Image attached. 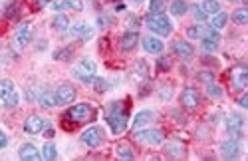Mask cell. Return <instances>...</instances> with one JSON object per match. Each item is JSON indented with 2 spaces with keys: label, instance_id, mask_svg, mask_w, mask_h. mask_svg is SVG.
<instances>
[{
  "label": "cell",
  "instance_id": "cell-3",
  "mask_svg": "<svg viewBox=\"0 0 248 161\" xmlns=\"http://www.w3.org/2000/svg\"><path fill=\"white\" fill-rule=\"evenodd\" d=\"M64 117L70 119L72 124H86V122H90V119L95 117V110H93L92 104H86V102L84 104H76L64 113Z\"/></svg>",
  "mask_w": 248,
  "mask_h": 161
},
{
  "label": "cell",
  "instance_id": "cell-34",
  "mask_svg": "<svg viewBox=\"0 0 248 161\" xmlns=\"http://www.w3.org/2000/svg\"><path fill=\"white\" fill-rule=\"evenodd\" d=\"M201 48H202L204 52L213 54V52H217L218 42H217V40H211V38H201Z\"/></svg>",
  "mask_w": 248,
  "mask_h": 161
},
{
  "label": "cell",
  "instance_id": "cell-16",
  "mask_svg": "<svg viewBox=\"0 0 248 161\" xmlns=\"http://www.w3.org/2000/svg\"><path fill=\"white\" fill-rule=\"evenodd\" d=\"M141 48L145 50L147 54H161L165 50V44H163V40L159 36L149 34V36H145L141 40Z\"/></svg>",
  "mask_w": 248,
  "mask_h": 161
},
{
  "label": "cell",
  "instance_id": "cell-14",
  "mask_svg": "<svg viewBox=\"0 0 248 161\" xmlns=\"http://www.w3.org/2000/svg\"><path fill=\"white\" fill-rule=\"evenodd\" d=\"M74 38L81 40V42H88V40L93 38V26H90L88 22H76V24H70V30H68Z\"/></svg>",
  "mask_w": 248,
  "mask_h": 161
},
{
  "label": "cell",
  "instance_id": "cell-37",
  "mask_svg": "<svg viewBox=\"0 0 248 161\" xmlns=\"http://www.w3.org/2000/svg\"><path fill=\"white\" fill-rule=\"evenodd\" d=\"M157 94H159L161 102H169V99L173 97V86H169V84H167V86H161Z\"/></svg>",
  "mask_w": 248,
  "mask_h": 161
},
{
  "label": "cell",
  "instance_id": "cell-39",
  "mask_svg": "<svg viewBox=\"0 0 248 161\" xmlns=\"http://www.w3.org/2000/svg\"><path fill=\"white\" fill-rule=\"evenodd\" d=\"M197 80L202 84H211V82H215V74L209 70H201V72H197Z\"/></svg>",
  "mask_w": 248,
  "mask_h": 161
},
{
  "label": "cell",
  "instance_id": "cell-11",
  "mask_svg": "<svg viewBox=\"0 0 248 161\" xmlns=\"http://www.w3.org/2000/svg\"><path fill=\"white\" fill-rule=\"evenodd\" d=\"M224 129L229 131L234 139H240V137H242V131H244V117H242V113L232 112V113L226 115V119H224Z\"/></svg>",
  "mask_w": 248,
  "mask_h": 161
},
{
  "label": "cell",
  "instance_id": "cell-20",
  "mask_svg": "<svg viewBox=\"0 0 248 161\" xmlns=\"http://www.w3.org/2000/svg\"><path fill=\"white\" fill-rule=\"evenodd\" d=\"M18 157L26 159V161H38V159H42V151H40L34 144H24L18 149Z\"/></svg>",
  "mask_w": 248,
  "mask_h": 161
},
{
  "label": "cell",
  "instance_id": "cell-30",
  "mask_svg": "<svg viewBox=\"0 0 248 161\" xmlns=\"http://www.w3.org/2000/svg\"><path fill=\"white\" fill-rule=\"evenodd\" d=\"M42 159H46V161L58 159V147H56V144H52V142H46L44 144V147H42Z\"/></svg>",
  "mask_w": 248,
  "mask_h": 161
},
{
  "label": "cell",
  "instance_id": "cell-26",
  "mask_svg": "<svg viewBox=\"0 0 248 161\" xmlns=\"http://www.w3.org/2000/svg\"><path fill=\"white\" fill-rule=\"evenodd\" d=\"M44 90H46V88H44L42 84H30V86L26 88V92H24L26 102H38V97L42 96Z\"/></svg>",
  "mask_w": 248,
  "mask_h": 161
},
{
  "label": "cell",
  "instance_id": "cell-43",
  "mask_svg": "<svg viewBox=\"0 0 248 161\" xmlns=\"http://www.w3.org/2000/svg\"><path fill=\"white\" fill-rule=\"evenodd\" d=\"M6 145H8V135L0 129V149H4Z\"/></svg>",
  "mask_w": 248,
  "mask_h": 161
},
{
  "label": "cell",
  "instance_id": "cell-27",
  "mask_svg": "<svg viewBox=\"0 0 248 161\" xmlns=\"http://www.w3.org/2000/svg\"><path fill=\"white\" fill-rule=\"evenodd\" d=\"M229 18H232V22L238 26H246L248 24V8H236L232 10V14H229Z\"/></svg>",
  "mask_w": 248,
  "mask_h": 161
},
{
  "label": "cell",
  "instance_id": "cell-45",
  "mask_svg": "<svg viewBox=\"0 0 248 161\" xmlns=\"http://www.w3.org/2000/svg\"><path fill=\"white\" fill-rule=\"evenodd\" d=\"M97 24H99V26H108L109 22H108V18H103V16H99V18H97Z\"/></svg>",
  "mask_w": 248,
  "mask_h": 161
},
{
  "label": "cell",
  "instance_id": "cell-17",
  "mask_svg": "<svg viewBox=\"0 0 248 161\" xmlns=\"http://www.w3.org/2000/svg\"><path fill=\"white\" fill-rule=\"evenodd\" d=\"M155 122V112L153 110H141L135 113L133 117V129H143V128H149V124Z\"/></svg>",
  "mask_w": 248,
  "mask_h": 161
},
{
  "label": "cell",
  "instance_id": "cell-12",
  "mask_svg": "<svg viewBox=\"0 0 248 161\" xmlns=\"http://www.w3.org/2000/svg\"><path fill=\"white\" fill-rule=\"evenodd\" d=\"M76 96H78V92H76V88L70 86V84H62V86H58V88L54 90L56 106H70L74 99H76Z\"/></svg>",
  "mask_w": 248,
  "mask_h": 161
},
{
  "label": "cell",
  "instance_id": "cell-10",
  "mask_svg": "<svg viewBox=\"0 0 248 161\" xmlns=\"http://www.w3.org/2000/svg\"><path fill=\"white\" fill-rule=\"evenodd\" d=\"M32 38H34V28H32V24H28V22L20 24L18 30L14 32V46H16V50L28 48L30 42H32Z\"/></svg>",
  "mask_w": 248,
  "mask_h": 161
},
{
  "label": "cell",
  "instance_id": "cell-46",
  "mask_svg": "<svg viewBox=\"0 0 248 161\" xmlns=\"http://www.w3.org/2000/svg\"><path fill=\"white\" fill-rule=\"evenodd\" d=\"M131 4H141V2H145V0H129Z\"/></svg>",
  "mask_w": 248,
  "mask_h": 161
},
{
  "label": "cell",
  "instance_id": "cell-19",
  "mask_svg": "<svg viewBox=\"0 0 248 161\" xmlns=\"http://www.w3.org/2000/svg\"><path fill=\"white\" fill-rule=\"evenodd\" d=\"M137 42H139V32L137 30H127V32H123L119 46H121L123 52H131V50L137 48Z\"/></svg>",
  "mask_w": 248,
  "mask_h": 161
},
{
  "label": "cell",
  "instance_id": "cell-6",
  "mask_svg": "<svg viewBox=\"0 0 248 161\" xmlns=\"http://www.w3.org/2000/svg\"><path fill=\"white\" fill-rule=\"evenodd\" d=\"M135 142H139L143 145H161L165 142V133L161 129L143 128V129L135 131Z\"/></svg>",
  "mask_w": 248,
  "mask_h": 161
},
{
  "label": "cell",
  "instance_id": "cell-31",
  "mask_svg": "<svg viewBox=\"0 0 248 161\" xmlns=\"http://www.w3.org/2000/svg\"><path fill=\"white\" fill-rule=\"evenodd\" d=\"M201 8L204 10L206 16H213V14H217L220 10V2H218V0H202Z\"/></svg>",
  "mask_w": 248,
  "mask_h": 161
},
{
  "label": "cell",
  "instance_id": "cell-42",
  "mask_svg": "<svg viewBox=\"0 0 248 161\" xmlns=\"http://www.w3.org/2000/svg\"><path fill=\"white\" fill-rule=\"evenodd\" d=\"M157 64H159L157 68H159L161 72H163V70H169V58H159Z\"/></svg>",
  "mask_w": 248,
  "mask_h": 161
},
{
  "label": "cell",
  "instance_id": "cell-41",
  "mask_svg": "<svg viewBox=\"0 0 248 161\" xmlns=\"http://www.w3.org/2000/svg\"><path fill=\"white\" fill-rule=\"evenodd\" d=\"M93 88H95L97 92H106V90L109 88V84L106 82V78H95V80H93Z\"/></svg>",
  "mask_w": 248,
  "mask_h": 161
},
{
  "label": "cell",
  "instance_id": "cell-18",
  "mask_svg": "<svg viewBox=\"0 0 248 161\" xmlns=\"http://www.w3.org/2000/svg\"><path fill=\"white\" fill-rule=\"evenodd\" d=\"M220 155L226 159H236L240 155V144L238 139H226V142L220 144Z\"/></svg>",
  "mask_w": 248,
  "mask_h": 161
},
{
  "label": "cell",
  "instance_id": "cell-13",
  "mask_svg": "<svg viewBox=\"0 0 248 161\" xmlns=\"http://www.w3.org/2000/svg\"><path fill=\"white\" fill-rule=\"evenodd\" d=\"M46 126H48V122H46V119H44L42 115L32 113V115H28V117L24 119L22 129H24L26 133H30V135H38V133H44Z\"/></svg>",
  "mask_w": 248,
  "mask_h": 161
},
{
  "label": "cell",
  "instance_id": "cell-35",
  "mask_svg": "<svg viewBox=\"0 0 248 161\" xmlns=\"http://www.w3.org/2000/svg\"><path fill=\"white\" fill-rule=\"evenodd\" d=\"M167 153L173 155V157H181V155L185 153V147H183V144H179V142H171V144L167 145Z\"/></svg>",
  "mask_w": 248,
  "mask_h": 161
},
{
  "label": "cell",
  "instance_id": "cell-24",
  "mask_svg": "<svg viewBox=\"0 0 248 161\" xmlns=\"http://www.w3.org/2000/svg\"><path fill=\"white\" fill-rule=\"evenodd\" d=\"M38 104L42 106V108H46V110H52V108H58L56 106V97H54V90H44L42 92V96L38 97Z\"/></svg>",
  "mask_w": 248,
  "mask_h": 161
},
{
  "label": "cell",
  "instance_id": "cell-29",
  "mask_svg": "<svg viewBox=\"0 0 248 161\" xmlns=\"http://www.w3.org/2000/svg\"><path fill=\"white\" fill-rule=\"evenodd\" d=\"M226 22H229V14L222 12V10H218V12L213 14V18H211V26H213L215 30H222V28L226 26Z\"/></svg>",
  "mask_w": 248,
  "mask_h": 161
},
{
  "label": "cell",
  "instance_id": "cell-33",
  "mask_svg": "<svg viewBox=\"0 0 248 161\" xmlns=\"http://www.w3.org/2000/svg\"><path fill=\"white\" fill-rule=\"evenodd\" d=\"M115 153H117V157H119V159H125V161H133V159H135L133 149H131V147H127V145H119Z\"/></svg>",
  "mask_w": 248,
  "mask_h": 161
},
{
  "label": "cell",
  "instance_id": "cell-15",
  "mask_svg": "<svg viewBox=\"0 0 248 161\" xmlns=\"http://www.w3.org/2000/svg\"><path fill=\"white\" fill-rule=\"evenodd\" d=\"M48 6L56 12H64V10H76L81 12L84 10V0H50Z\"/></svg>",
  "mask_w": 248,
  "mask_h": 161
},
{
  "label": "cell",
  "instance_id": "cell-38",
  "mask_svg": "<svg viewBox=\"0 0 248 161\" xmlns=\"http://www.w3.org/2000/svg\"><path fill=\"white\" fill-rule=\"evenodd\" d=\"M202 34H204V28H202V26H199V24H197V26H189V28H187V36H189L191 40H201V38H202Z\"/></svg>",
  "mask_w": 248,
  "mask_h": 161
},
{
  "label": "cell",
  "instance_id": "cell-21",
  "mask_svg": "<svg viewBox=\"0 0 248 161\" xmlns=\"http://www.w3.org/2000/svg\"><path fill=\"white\" fill-rule=\"evenodd\" d=\"M171 48H173V52H175L177 56H181V58H185V60H189V58L195 56V48H193L189 42H185V40H175V42L171 44Z\"/></svg>",
  "mask_w": 248,
  "mask_h": 161
},
{
  "label": "cell",
  "instance_id": "cell-8",
  "mask_svg": "<svg viewBox=\"0 0 248 161\" xmlns=\"http://www.w3.org/2000/svg\"><path fill=\"white\" fill-rule=\"evenodd\" d=\"M229 78H231V86L234 92H244L246 84H248V68L246 64H236L231 68L229 72Z\"/></svg>",
  "mask_w": 248,
  "mask_h": 161
},
{
  "label": "cell",
  "instance_id": "cell-36",
  "mask_svg": "<svg viewBox=\"0 0 248 161\" xmlns=\"http://www.w3.org/2000/svg\"><path fill=\"white\" fill-rule=\"evenodd\" d=\"M189 10H191V14H193V18L197 20V22H204V20L209 18V16L204 14V10L199 6V4H193V6H189Z\"/></svg>",
  "mask_w": 248,
  "mask_h": 161
},
{
  "label": "cell",
  "instance_id": "cell-28",
  "mask_svg": "<svg viewBox=\"0 0 248 161\" xmlns=\"http://www.w3.org/2000/svg\"><path fill=\"white\" fill-rule=\"evenodd\" d=\"M169 10H171L173 16H179V18H181V16L187 14L189 4H187V0H173L171 6H169Z\"/></svg>",
  "mask_w": 248,
  "mask_h": 161
},
{
  "label": "cell",
  "instance_id": "cell-5",
  "mask_svg": "<svg viewBox=\"0 0 248 161\" xmlns=\"http://www.w3.org/2000/svg\"><path fill=\"white\" fill-rule=\"evenodd\" d=\"M0 102L6 108H16L20 104V94L16 92V86L10 78L0 80Z\"/></svg>",
  "mask_w": 248,
  "mask_h": 161
},
{
  "label": "cell",
  "instance_id": "cell-1",
  "mask_svg": "<svg viewBox=\"0 0 248 161\" xmlns=\"http://www.w3.org/2000/svg\"><path fill=\"white\" fill-rule=\"evenodd\" d=\"M106 122L108 126L111 128V133L113 135H119L127 129V122H129V115L123 108L121 102H111L108 106V113H106Z\"/></svg>",
  "mask_w": 248,
  "mask_h": 161
},
{
  "label": "cell",
  "instance_id": "cell-40",
  "mask_svg": "<svg viewBox=\"0 0 248 161\" xmlns=\"http://www.w3.org/2000/svg\"><path fill=\"white\" fill-rule=\"evenodd\" d=\"M165 0H149V12L153 14H159V12H165Z\"/></svg>",
  "mask_w": 248,
  "mask_h": 161
},
{
  "label": "cell",
  "instance_id": "cell-7",
  "mask_svg": "<svg viewBox=\"0 0 248 161\" xmlns=\"http://www.w3.org/2000/svg\"><path fill=\"white\" fill-rule=\"evenodd\" d=\"M79 139H81V144H86L88 147L95 149L106 142V131H103V128H99V126H92L79 135Z\"/></svg>",
  "mask_w": 248,
  "mask_h": 161
},
{
  "label": "cell",
  "instance_id": "cell-23",
  "mask_svg": "<svg viewBox=\"0 0 248 161\" xmlns=\"http://www.w3.org/2000/svg\"><path fill=\"white\" fill-rule=\"evenodd\" d=\"M52 28L56 30V32H60V34H64V32H68L70 30V18L68 16H64V14H56L54 16V20H52Z\"/></svg>",
  "mask_w": 248,
  "mask_h": 161
},
{
  "label": "cell",
  "instance_id": "cell-47",
  "mask_svg": "<svg viewBox=\"0 0 248 161\" xmlns=\"http://www.w3.org/2000/svg\"><path fill=\"white\" fill-rule=\"evenodd\" d=\"M231 2H236V0H231Z\"/></svg>",
  "mask_w": 248,
  "mask_h": 161
},
{
  "label": "cell",
  "instance_id": "cell-25",
  "mask_svg": "<svg viewBox=\"0 0 248 161\" xmlns=\"http://www.w3.org/2000/svg\"><path fill=\"white\" fill-rule=\"evenodd\" d=\"M72 58H74V48L72 46H62L54 52L56 62H72Z\"/></svg>",
  "mask_w": 248,
  "mask_h": 161
},
{
  "label": "cell",
  "instance_id": "cell-2",
  "mask_svg": "<svg viewBox=\"0 0 248 161\" xmlns=\"http://www.w3.org/2000/svg\"><path fill=\"white\" fill-rule=\"evenodd\" d=\"M145 26L149 28V32H153V36H159V38H167L173 32V22L169 20V16H165L163 12H159V14L149 12L145 16Z\"/></svg>",
  "mask_w": 248,
  "mask_h": 161
},
{
  "label": "cell",
  "instance_id": "cell-22",
  "mask_svg": "<svg viewBox=\"0 0 248 161\" xmlns=\"http://www.w3.org/2000/svg\"><path fill=\"white\" fill-rule=\"evenodd\" d=\"M133 78L137 80V82H145V80L149 78V64L145 62V60H137V62H135Z\"/></svg>",
  "mask_w": 248,
  "mask_h": 161
},
{
  "label": "cell",
  "instance_id": "cell-9",
  "mask_svg": "<svg viewBox=\"0 0 248 161\" xmlns=\"http://www.w3.org/2000/svg\"><path fill=\"white\" fill-rule=\"evenodd\" d=\"M179 97H181V106L187 110V112H195L201 106V94L193 86H185L181 90V96Z\"/></svg>",
  "mask_w": 248,
  "mask_h": 161
},
{
  "label": "cell",
  "instance_id": "cell-32",
  "mask_svg": "<svg viewBox=\"0 0 248 161\" xmlns=\"http://www.w3.org/2000/svg\"><path fill=\"white\" fill-rule=\"evenodd\" d=\"M206 96L213 97V99H220V97L224 96V90H222L218 84L211 82V84H206Z\"/></svg>",
  "mask_w": 248,
  "mask_h": 161
},
{
  "label": "cell",
  "instance_id": "cell-4",
  "mask_svg": "<svg viewBox=\"0 0 248 161\" xmlns=\"http://www.w3.org/2000/svg\"><path fill=\"white\" fill-rule=\"evenodd\" d=\"M95 72H97V64L92 58H81L74 68V76L84 84H93L95 80Z\"/></svg>",
  "mask_w": 248,
  "mask_h": 161
},
{
  "label": "cell",
  "instance_id": "cell-44",
  "mask_svg": "<svg viewBox=\"0 0 248 161\" xmlns=\"http://www.w3.org/2000/svg\"><path fill=\"white\" fill-rule=\"evenodd\" d=\"M238 104H240V106H242V108H244V110H246V108H248V99H246V94H242V97H240V99H238Z\"/></svg>",
  "mask_w": 248,
  "mask_h": 161
}]
</instances>
